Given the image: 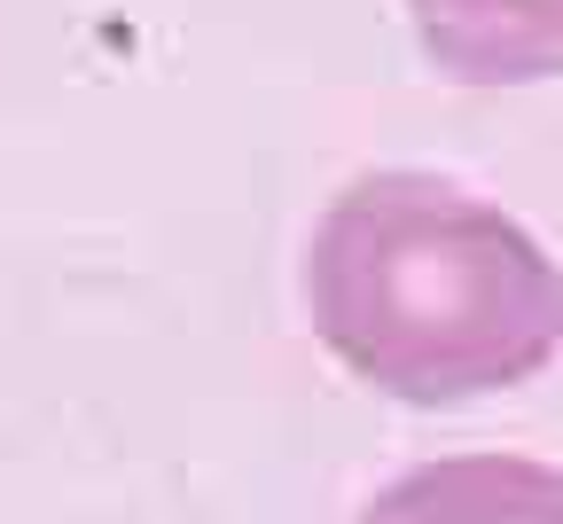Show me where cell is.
I'll return each mask as SVG.
<instances>
[{"mask_svg":"<svg viewBox=\"0 0 563 524\" xmlns=\"http://www.w3.org/2000/svg\"><path fill=\"white\" fill-rule=\"evenodd\" d=\"M361 524H563V470L532 455H446L391 478Z\"/></svg>","mask_w":563,"mask_h":524,"instance_id":"obj_3","label":"cell"},{"mask_svg":"<svg viewBox=\"0 0 563 524\" xmlns=\"http://www.w3.org/2000/svg\"><path fill=\"white\" fill-rule=\"evenodd\" d=\"M306 321L399 407H477L563 352V266L525 219L446 173L384 165L306 236Z\"/></svg>","mask_w":563,"mask_h":524,"instance_id":"obj_1","label":"cell"},{"mask_svg":"<svg viewBox=\"0 0 563 524\" xmlns=\"http://www.w3.org/2000/svg\"><path fill=\"white\" fill-rule=\"evenodd\" d=\"M422 63L454 87L563 79V0H407Z\"/></svg>","mask_w":563,"mask_h":524,"instance_id":"obj_2","label":"cell"}]
</instances>
